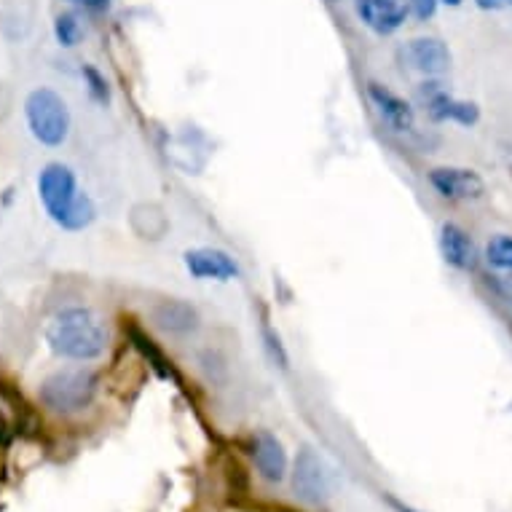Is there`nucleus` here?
<instances>
[{
    "label": "nucleus",
    "instance_id": "24",
    "mask_svg": "<svg viewBox=\"0 0 512 512\" xmlns=\"http://www.w3.org/2000/svg\"><path fill=\"white\" fill-rule=\"evenodd\" d=\"M443 3H448V6H459L462 0H443Z\"/></svg>",
    "mask_w": 512,
    "mask_h": 512
},
{
    "label": "nucleus",
    "instance_id": "7",
    "mask_svg": "<svg viewBox=\"0 0 512 512\" xmlns=\"http://www.w3.org/2000/svg\"><path fill=\"white\" fill-rule=\"evenodd\" d=\"M400 62L421 76H443L451 68V51L440 38H413L400 49Z\"/></svg>",
    "mask_w": 512,
    "mask_h": 512
},
{
    "label": "nucleus",
    "instance_id": "8",
    "mask_svg": "<svg viewBox=\"0 0 512 512\" xmlns=\"http://www.w3.org/2000/svg\"><path fill=\"white\" fill-rule=\"evenodd\" d=\"M185 269L196 279L228 282V279L239 277V266L234 258L226 250H215V247H199V250L185 252Z\"/></svg>",
    "mask_w": 512,
    "mask_h": 512
},
{
    "label": "nucleus",
    "instance_id": "12",
    "mask_svg": "<svg viewBox=\"0 0 512 512\" xmlns=\"http://www.w3.org/2000/svg\"><path fill=\"white\" fill-rule=\"evenodd\" d=\"M440 252H443V261L448 266H454L459 271H472L478 266V250L470 234L456 223H445L440 228Z\"/></svg>",
    "mask_w": 512,
    "mask_h": 512
},
{
    "label": "nucleus",
    "instance_id": "15",
    "mask_svg": "<svg viewBox=\"0 0 512 512\" xmlns=\"http://www.w3.org/2000/svg\"><path fill=\"white\" fill-rule=\"evenodd\" d=\"M486 261L499 271H512V236L496 234L486 244Z\"/></svg>",
    "mask_w": 512,
    "mask_h": 512
},
{
    "label": "nucleus",
    "instance_id": "21",
    "mask_svg": "<svg viewBox=\"0 0 512 512\" xmlns=\"http://www.w3.org/2000/svg\"><path fill=\"white\" fill-rule=\"evenodd\" d=\"M68 3H76V6H84V9H92V11L108 9V0H68Z\"/></svg>",
    "mask_w": 512,
    "mask_h": 512
},
{
    "label": "nucleus",
    "instance_id": "1",
    "mask_svg": "<svg viewBox=\"0 0 512 512\" xmlns=\"http://www.w3.org/2000/svg\"><path fill=\"white\" fill-rule=\"evenodd\" d=\"M46 341L51 352L65 357V360H97L105 346H108V333L102 328L97 314L84 306L59 311L46 328Z\"/></svg>",
    "mask_w": 512,
    "mask_h": 512
},
{
    "label": "nucleus",
    "instance_id": "23",
    "mask_svg": "<svg viewBox=\"0 0 512 512\" xmlns=\"http://www.w3.org/2000/svg\"><path fill=\"white\" fill-rule=\"evenodd\" d=\"M0 443H6V421L0 419Z\"/></svg>",
    "mask_w": 512,
    "mask_h": 512
},
{
    "label": "nucleus",
    "instance_id": "3",
    "mask_svg": "<svg viewBox=\"0 0 512 512\" xmlns=\"http://www.w3.org/2000/svg\"><path fill=\"white\" fill-rule=\"evenodd\" d=\"M25 116L30 132L41 145L57 148L70 135V110L65 100L51 89H35L25 102Z\"/></svg>",
    "mask_w": 512,
    "mask_h": 512
},
{
    "label": "nucleus",
    "instance_id": "25",
    "mask_svg": "<svg viewBox=\"0 0 512 512\" xmlns=\"http://www.w3.org/2000/svg\"><path fill=\"white\" fill-rule=\"evenodd\" d=\"M395 507H397V510H400V512H413L411 507H400V504H395Z\"/></svg>",
    "mask_w": 512,
    "mask_h": 512
},
{
    "label": "nucleus",
    "instance_id": "22",
    "mask_svg": "<svg viewBox=\"0 0 512 512\" xmlns=\"http://www.w3.org/2000/svg\"><path fill=\"white\" fill-rule=\"evenodd\" d=\"M475 3H478L480 9L496 11V9H504V6H510L512 0H475Z\"/></svg>",
    "mask_w": 512,
    "mask_h": 512
},
{
    "label": "nucleus",
    "instance_id": "26",
    "mask_svg": "<svg viewBox=\"0 0 512 512\" xmlns=\"http://www.w3.org/2000/svg\"><path fill=\"white\" fill-rule=\"evenodd\" d=\"M325 3H338V0H325Z\"/></svg>",
    "mask_w": 512,
    "mask_h": 512
},
{
    "label": "nucleus",
    "instance_id": "17",
    "mask_svg": "<svg viewBox=\"0 0 512 512\" xmlns=\"http://www.w3.org/2000/svg\"><path fill=\"white\" fill-rule=\"evenodd\" d=\"M54 35H57V41L62 43V46L73 49V46L81 41L84 27H81V22H78L76 14H59L57 22H54Z\"/></svg>",
    "mask_w": 512,
    "mask_h": 512
},
{
    "label": "nucleus",
    "instance_id": "5",
    "mask_svg": "<svg viewBox=\"0 0 512 512\" xmlns=\"http://www.w3.org/2000/svg\"><path fill=\"white\" fill-rule=\"evenodd\" d=\"M293 488L298 499L306 504L328 502L330 496V472L311 448H303L295 459Z\"/></svg>",
    "mask_w": 512,
    "mask_h": 512
},
{
    "label": "nucleus",
    "instance_id": "10",
    "mask_svg": "<svg viewBox=\"0 0 512 512\" xmlns=\"http://www.w3.org/2000/svg\"><path fill=\"white\" fill-rule=\"evenodd\" d=\"M368 97L376 105L381 121L392 129V132H411L416 124V113H413L411 102H405L403 97H397L395 92H389L387 86L368 84Z\"/></svg>",
    "mask_w": 512,
    "mask_h": 512
},
{
    "label": "nucleus",
    "instance_id": "9",
    "mask_svg": "<svg viewBox=\"0 0 512 512\" xmlns=\"http://www.w3.org/2000/svg\"><path fill=\"white\" fill-rule=\"evenodd\" d=\"M357 14L370 30L389 35L403 27L408 17V0H357Z\"/></svg>",
    "mask_w": 512,
    "mask_h": 512
},
{
    "label": "nucleus",
    "instance_id": "2",
    "mask_svg": "<svg viewBox=\"0 0 512 512\" xmlns=\"http://www.w3.org/2000/svg\"><path fill=\"white\" fill-rule=\"evenodd\" d=\"M97 376L92 370H59L41 384V403L54 413H78L97 397Z\"/></svg>",
    "mask_w": 512,
    "mask_h": 512
},
{
    "label": "nucleus",
    "instance_id": "19",
    "mask_svg": "<svg viewBox=\"0 0 512 512\" xmlns=\"http://www.w3.org/2000/svg\"><path fill=\"white\" fill-rule=\"evenodd\" d=\"M84 76L89 81V92L97 102H108V84H105V78L97 73L94 68H84Z\"/></svg>",
    "mask_w": 512,
    "mask_h": 512
},
{
    "label": "nucleus",
    "instance_id": "16",
    "mask_svg": "<svg viewBox=\"0 0 512 512\" xmlns=\"http://www.w3.org/2000/svg\"><path fill=\"white\" fill-rule=\"evenodd\" d=\"M94 215H97V210H94L92 199L86 194H81L78 196V202L73 204L70 215L65 218V223H62V228H65V231H81V228L92 226Z\"/></svg>",
    "mask_w": 512,
    "mask_h": 512
},
{
    "label": "nucleus",
    "instance_id": "6",
    "mask_svg": "<svg viewBox=\"0 0 512 512\" xmlns=\"http://www.w3.org/2000/svg\"><path fill=\"white\" fill-rule=\"evenodd\" d=\"M429 185L448 202H472L486 194V183L475 169L437 167L429 172Z\"/></svg>",
    "mask_w": 512,
    "mask_h": 512
},
{
    "label": "nucleus",
    "instance_id": "14",
    "mask_svg": "<svg viewBox=\"0 0 512 512\" xmlns=\"http://www.w3.org/2000/svg\"><path fill=\"white\" fill-rule=\"evenodd\" d=\"M156 322L169 333H191L196 328V311L183 301H164L156 306Z\"/></svg>",
    "mask_w": 512,
    "mask_h": 512
},
{
    "label": "nucleus",
    "instance_id": "13",
    "mask_svg": "<svg viewBox=\"0 0 512 512\" xmlns=\"http://www.w3.org/2000/svg\"><path fill=\"white\" fill-rule=\"evenodd\" d=\"M252 459L263 480L279 483L287 475V454L282 443L271 432H258L252 437Z\"/></svg>",
    "mask_w": 512,
    "mask_h": 512
},
{
    "label": "nucleus",
    "instance_id": "4",
    "mask_svg": "<svg viewBox=\"0 0 512 512\" xmlns=\"http://www.w3.org/2000/svg\"><path fill=\"white\" fill-rule=\"evenodd\" d=\"M38 194H41V202L49 212V218L62 226L65 218L73 210V204L78 202V185L73 169L65 167V164H49L43 167L41 177H38Z\"/></svg>",
    "mask_w": 512,
    "mask_h": 512
},
{
    "label": "nucleus",
    "instance_id": "11",
    "mask_svg": "<svg viewBox=\"0 0 512 512\" xmlns=\"http://www.w3.org/2000/svg\"><path fill=\"white\" fill-rule=\"evenodd\" d=\"M424 105H427V113L432 121H456V124L462 126H472L478 124L480 118V110L475 102L456 100V97H451L443 89H437L435 84L424 94Z\"/></svg>",
    "mask_w": 512,
    "mask_h": 512
},
{
    "label": "nucleus",
    "instance_id": "20",
    "mask_svg": "<svg viewBox=\"0 0 512 512\" xmlns=\"http://www.w3.org/2000/svg\"><path fill=\"white\" fill-rule=\"evenodd\" d=\"M437 3H440V0H408V11H411L419 22H427V19L435 17Z\"/></svg>",
    "mask_w": 512,
    "mask_h": 512
},
{
    "label": "nucleus",
    "instance_id": "18",
    "mask_svg": "<svg viewBox=\"0 0 512 512\" xmlns=\"http://www.w3.org/2000/svg\"><path fill=\"white\" fill-rule=\"evenodd\" d=\"M132 341H135L137 349H140V352H143L145 357H148V360H151L153 365L159 368L161 376H164V378L172 376V362L164 360V354H161L159 349H156V344H153L151 338H145L143 333H140V330H132Z\"/></svg>",
    "mask_w": 512,
    "mask_h": 512
}]
</instances>
